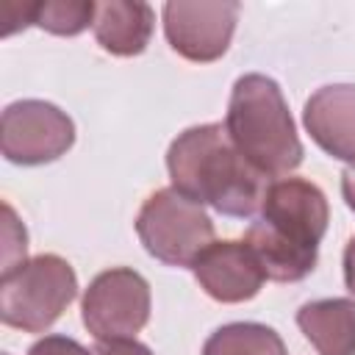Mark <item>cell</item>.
Listing matches in <instances>:
<instances>
[{"label":"cell","mask_w":355,"mask_h":355,"mask_svg":"<svg viewBox=\"0 0 355 355\" xmlns=\"http://www.w3.org/2000/svg\"><path fill=\"white\" fill-rule=\"evenodd\" d=\"M166 169L172 189L236 219L261 211L269 186V178L236 150L222 122H205L178 133L166 150Z\"/></svg>","instance_id":"obj_1"},{"label":"cell","mask_w":355,"mask_h":355,"mask_svg":"<svg viewBox=\"0 0 355 355\" xmlns=\"http://www.w3.org/2000/svg\"><path fill=\"white\" fill-rule=\"evenodd\" d=\"M327 222V197L316 183L280 178L266 186L261 216L247 227L244 241L255 252L266 280L297 283L316 269Z\"/></svg>","instance_id":"obj_2"},{"label":"cell","mask_w":355,"mask_h":355,"mask_svg":"<svg viewBox=\"0 0 355 355\" xmlns=\"http://www.w3.org/2000/svg\"><path fill=\"white\" fill-rule=\"evenodd\" d=\"M225 130L236 150L266 178H283L302 164V141L286 97L269 75L247 72L233 83Z\"/></svg>","instance_id":"obj_3"},{"label":"cell","mask_w":355,"mask_h":355,"mask_svg":"<svg viewBox=\"0 0 355 355\" xmlns=\"http://www.w3.org/2000/svg\"><path fill=\"white\" fill-rule=\"evenodd\" d=\"M78 297V277L69 261L42 252L22 261L0 280V319L22 333H44Z\"/></svg>","instance_id":"obj_4"},{"label":"cell","mask_w":355,"mask_h":355,"mask_svg":"<svg viewBox=\"0 0 355 355\" xmlns=\"http://www.w3.org/2000/svg\"><path fill=\"white\" fill-rule=\"evenodd\" d=\"M136 233L144 250L166 266H191L214 244L211 216L178 189H158L144 200L136 216Z\"/></svg>","instance_id":"obj_5"},{"label":"cell","mask_w":355,"mask_h":355,"mask_svg":"<svg viewBox=\"0 0 355 355\" xmlns=\"http://www.w3.org/2000/svg\"><path fill=\"white\" fill-rule=\"evenodd\" d=\"M150 283L130 266L100 272L83 291L80 313L97 338H133L150 319Z\"/></svg>","instance_id":"obj_6"},{"label":"cell","mask_w":355,"mask_h":355,"mask_svg":"<svg viewBox=\"0 0 355 355\" xmlns=\"http://www.w3.org/2000/svg\"><path fill=\"white\" fill-rule=\"evenodd\" d=\"M75 144V122L47 100H17L6 105L0 122V147L6 161L39 166L58 161Z\"/></svg>","instance_id":"obj_7"},{"label":"cell","mask_w":355,"mask_h":355,"mask_svg":"<svg viewBox=\"0 0 355 355\" xmlns=\"http://www.w3.org/2000/svg\"><path fill=\"white\" fill-rule=\"evenodd\" d=\"M241 6L236 0H172L164 6L169 47L194 64H211L230 47Z\"/></svg>","instance_id":"obj_8"},{"label":"cell","mask_w":355,"mask_h":355,"mask_svg":"<svg viewBox=\"0 0 355 355\" xmlns=\"http://www.w3.org/2000/svg\"><path fill=\"white\" fill-rule=\"evenodd\" d=\"M194 280L216 302H247L252 300L266 275L247 247V241H214L191 263Z\"/></svg>","instance_id":"obj_9"},{"label":"cell","mask_w":355,"mask_h":355,"mask_svg":"<svg viewBox=\"0 0 355 355\" xmlns=\"http://www.w3.org/2000/svg\"><path fill=\"white\" fill-rule=\"evenodd\" d=\"M311 139L333 158L355 164V83H327L302 108Z\"/></svg>","instance_id":"obj_10"},{"label":"cell","mask_w":355,"mask_h":355,"mask_svg":"<svg viewBox=\"0 0 355 355\" xmlns=\"http://www.w3.org/2000/svg\"><path fill=\"white\" fill-rule=\"evenodd\" d=\"M155 14L141 0H108L97 3L94 11V39L97 44L119 58H130L147 50L153 36Z\"/></svg>","instance_id":"obj_11"},{"label":"cell","mask_w":355,"mask_h":355,"mask_svg":"<svg viewBox=\"0 0 355 355\" xmlns=\"http://www.w3.org/2000/svg\"><path fill=\"white\" fill-rule=\"evenodd\" d=\"M297 324L319 355H355V300H311L297 311Z\"/></svg>","instance_id":"obj_12"},{"label":"cell","mask_w":355,"mask_h":355,"mask_svg":"<svg viewBox=\"0 0 355 355\" xmlns=\"http://www.w3.org/2000/svg\"><path fill=\"white\" fill-rule=\"evenodd\" d=\"M202 355H286V344L269 324L230 322L205 338Z\"/></svg>","instance_id":"obj_13"},{"label":"cell","mask_w":355,"mask_h":355,"mask_svg":"<svg viewBox=\"0 0 355 355\" xmlns=\"http://www.w3.org/2000/svg\"><path fill=\"white\" fill-rule=\"evenodd\" d=\"M92 0H44L33 6V25L55 36H78L94 22Z\"/></svg>","instance_id":"obj_14"},{"label":"cell","mask_w":355,"mask_h":355,"mask_svg":"<svg viewBox=\"0 0 355 355\" xmlns=\"http://www.w3.org/2000/svg\"><path fill=\"white\" fill-rule=\"evenodd\" d=\"M3 214H6V247H3V272H11L14 266H19L22 261H25V252H28V233H22V236H17L14 239V233L22 227L19 222H17V216H14V211H11V205L6 202L3 205Z\"/></svg>","instance_id":"obj_15"},{"label":"cell","mask_w":355,"mask_h":355,"mask_svg":"<svg viewBox=\"0 0 355 355\" xmlns=\"http://www.w3.org/2000/svg\"><path fill=\"white\" fill-rule=\"evenodd\" d=\"M28 355H89V349L69 336H44L28 349Z\"/></svg>","instance_id":"obj_16"},{"label":"cell","mask_w":355,"mask_h":355,"mask_svg":"<svg viewBox=\"0 0 355 355\" xmlns=\"http://www.w3.org/2000/svg\"><path fill=\"white\" fill-rule=\"evenodd\" d=\"M92 355H153V349L136 338H105L94 344Z\"/></svg>","instance_id":"obj_17"},{"label":"cell","mask_w":355,"mask_h":355,"mask_svg":"<svg viewBox=\"0 0 355 355\" xmlns=\"http://www.w3.org/2000/svg\"><path fill=\"white\" fill-rule=\"evenodd\" d=\"M344 286L355 297V236L344 247Z\"/></svg>","instance_id":"obj_18"},{"label":"cell","mask_w":355,"mask_h":355,"mask_svg":"<svg viewBox=\"0 0 355 355\" xmlns=\"http://www.w3.org/2000/svg\"><path fill=\"white\" fill-rule=\"evenodd\" d=\"M341 194H344V200H347L349 211L355 214V164H352V166H347V169L341 172Z\"/></svg>","instance_id":"obj_19"}]
</instances>
